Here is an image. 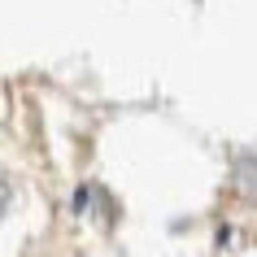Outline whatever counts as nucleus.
Returning a JSON list of instances; mask_svg holds the SVG:
<instances>
[{"label": "nucleus", "instance_id": "1", "mask_svg": "<svg viewBox=\"0 0 257 257\" xmlns=\"http://www.w3.org/2000/svg\"><path fill=\"white\" fill-rule=\"evenodd\" d=\"M5 209H9V179L0 175V218H5Z\"/></svg>", "mask_w": 257, "mask_h": 257}]
</instances>
